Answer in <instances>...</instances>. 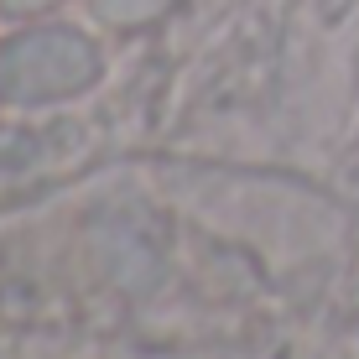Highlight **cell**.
<instances>
[{
  "label": "cell",
  "instance_id": "6da1fadb",
  "mask_svg": "<svg viewBox=\"0 0 359 359\" xmlns=\"http://www.w3.org/2000/svg\"><path fill=\"white\" fill-rule=\"evenodd\" d=\"M104 79V53L83 27L42 21L21 27L0 42V104L6 109H47L89 94Z\"/></svg>",
  "mask_w": 359,
  "mask_h": 359
},
{
  "label": "cell",
  "instance_id": "7a4b0ae2",
  "mask_svg": "<svg viewBox=\"0 0 359 359\" xmlns=\"http://www.w3.org/2000/svg\"><path fill=\"white\" fill-rule=\"evenodd\" d=\"M182 0H89L94 21H104V27L115 32H135L146 27V21H162L167 11H177Z\"/></svg>",
  "mask_w": 359,
  "mask_h": 359
},
{
  "label": "cell",
  "instance_id": "3957f363",
  "mask_svg": "<svg viewBox=\"0 0 359 359\" xmlns=\"http://www.w3.org/2000/svg\"><path fill=\"white\" fill-rule=\"evenodd\" d=\"M53 6H63V0H0V11H6V16H42V11H53Z\"/></svg>",
  "mask_w": 359,
  "mask_h": 359
}]
</instances>
